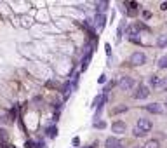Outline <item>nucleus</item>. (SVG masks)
<instances>
[{
    "label": "nucleus",
    "mask_w": 167,
    "mask_h": 148,
    "mask_svg": "<svg viewBox=\"0 0 167 148\" xmlns=\"http://www.w3.org/2000/svg\"><path fill=\"white\" fill-rule=\"evenodd\" d=\"M124 112H127V106H125V104H119V106L113 110L115 115H117V113H124Z\"/></svg>",
    "instance_id": "obj_19"
},
{
    "label": "nucleus",
    "mask_w": 167,
    "mask_h": 148,
    "mask_svg": "<svg viewBox=\"0 0 167 148\" xmlns=\"http://www.w3.org/2000/svg\"><path fill=\"white\" fill-rule=\"evenodd\" d=\"M136 127L139 131H143V132H150V131L153 129V122L151 120H148V118H138V122H136Z\"/></svg>",
    "instance_id": "obj_3"
},
{
    "label": "nucleus",
    "mask_w": 167,
    "mask_h": 148,
    "mask_svg": "<svg viewBox=\"0 0 167 148\" xmlns=\"http://www.w3.org/2000/svg\"><path fill=\"white\" fill-rule=\"evenodd\" d=\"M132 134L136 136V138H143V136H146L145 132H143V131H139L138 127H134V129H132Z\"/></svg>",
    "instance_id": "obj_21"
},
{
    "label": "nucleus",
    "mask_w": 167,
    "mask_h": 148,
    "mask_svg": "<svg viewBox=\"0 0 167 148\" xmlns=\"http://www.w3.org/2000/svg\"><path fill=\"white\" fill-rule=\"evenodd\" d=\"M93 126L96 127V129H106V122L105 120H96Z\"/></svg>",
    "instance_id": "obj_17"
},
{
    "label": "nucleus",
    "mask_w": 167,
    "mask_h": 148,
    "mask_svg": "<svg viewBox=\"0 0 167 148\" xmlns=\"http://www.w3.org/2000/svg\"><path fill=\"white\" fill-rule=\"evenodd\" d=\"M94 23H96V28L97 30H103L105 28V23H106V17H105V14H96V17H94Z\"/></svg>",
    "instance_id": "obj_7"
},
{
    "label": "nucleus",
    "mask_w": 167,
    "mask_h": 148,
    "mask_svg": "<svg viewBox=\"0 0 167 148\" xmlns=\"http://www.w3.org/2000/svg\"><path fill=\"white\" fill-rule=\"evenodd\" d=\"M113 86H115V82H113V80H111V82H108V84H106V87H105V92H103V94H106V92L110 91V89H111Z\"/></svg>",
    "instance_id": "obj_22"
},
{
    "label": "nucleus",
    "mask_w": 167,
    "mask_h": 148,
    "mask_svg": "<svg viewBox=\"0 0 167 148\" xmlns=\"http://www.w3.org/2000/svg\"><path fill=\"white\" fill-rule=\"evenodd\" d=\"M105 82H106V75L101 73V75H99V78H97V84H105Z\"/></svg>",
    "instance_id": "obj_23"
},
{
    "label": "nucleus",
    "mask_w": 167,
    "mask_h": 148,
    "mask_svg": "<svg viewBox=\"0 0 167 148\" xmlns=\"http://www.w3.org/2000/svg\"><path fill=\"white\" fill-rule=\"evenodd\" d=\"M101 101H103V94H97L96 98L93 99V104H91V106H93V108H96V106H99V103H101Z\"/></svg>",
    "instance_id": "obj_16"
},
{
    "label": "nucleus",
    "mask_w": 167,
    "mask_h": 148,
    "mask_svg": "<svg viewBox=\"0 0 167 148\" xmlns=\"http://www.w3.org/2000/svg\"><path fill=\"white\" fill-rule=\"evenodd\" d=\"M160 9H162V11H167V2H162V5H160Z\"/></svg>",
    "instance_id": "obj_27"
},
{
    "label": "nucleus",
    "mask_w": 167,
    "mask_h": 148,
    "mask_svg": "<svg viewBox=\"0 0 167 148\" xmlns=\"http://www.w3.org/2000/svg\"><path fill=\"white\" fill-rule=\"evenodd\" d=\"M45 134H47L49 138H56V136H57V127L56 126L47 127V129H45Z\"/></svg>",
    "instance_id": "obj_9"
},
{
    "label": "nucleus",
    "mask_w": 167,
    "mask_h": 148,
    "mask_svg": "<svg viewBox=\"0 0 167 148\" xmlns=\"http://www.w3.org/2000/svg\"><path fill=\"white\" fill-rule=\"evenodd\" d=\"M105 49H106V54H108V58H110L111 56V45H110V44H106Z\"/></svg>",
    "instance_id": "obj_24"
},
{
    "label": "nucleus",
    "mask_w": 167,
    "mask_h": 148,
    "mask_svg": "<svg viewBox=\"0 0 167 148\" xmlns=\"http://www.w3.org/2000/svg\"><path fill=\"white\" fill-rule=\"evenodd\" d=\"M96 9L99 11V14H103L106 9H108V2H97V4H96Z\"/></svg>",
    "instance_id": "obj_14"
},
{
    "label": "nucleus",
    "mask_w": 167,
    "mask_h": 148,
    "mask_svg": "<svg viewBox=\"0 0 167 148\" xmlns=\"http://www.w3.org/2000/svg\"><path fill=\"white\" fill-rule=\"evenodd\" d=\"M136 148H145V146H136Z\"/></svg>",
    "instance_id": "obj_32"
},
{
    "label": "nucleus",
    "mask_w": 167,
    "mask_h": 148,
    "mask_svg": "<svg viewBox=\"0 0 167 148\" xmlns=\"http://www.w3.org/2000/svg\"><path fill=\"white\" fill-rule=\"evenodd\" d=\"M157 45L158 47H167V35H160V37H158Z\"/></svg>",
    "instance_id": "obj_11"
},
{
    "label": "nucleus",
    "mask_w": 167,
    "mask_h": 148,
    "mask_svg": "<svg viewBox=\"0 0 167 148\" xmlns=\"http://www.w3.org/2000/svg\"><path fill=\"white\" fill-rule=\"evenodd\" d=\"M35 148H45V145H44V143H42V145H37Z\"/></svg>",
    "instance_id": "obj_29"
},
{
    "label": "nucleus",
    "mask_w": 167,
    "mask_h": 148,
    "mask_svg": "<svg viewBox=\"0 0 167 148\" xmlns=\"http://www.w3.org/2000/svg\"><path fill=\"white\" fill-rule=\"evenodd\" d=\"M91 58H93V54H85V56L82 58V70H84V72L87 70L89 63H91Z\"/></svg>",
    "instance_id": "obj_10"
},
{
    "label": "nucleus",
    "mask_w": 167,
    "mask_h": 148,
    "mask_svg": "<svg viewBox=\"0 0 167 148\" xmlns=\"http://www.w3.org/2000/svg\"><path fill=\"white\" fill-rule=\"evenodd\" d=\"M0 138H2V139H7V131L0 129Z\"/></svg>",
    "instance_id": "obj_25"
},
{
    "label": "nucleus",
    "mask_w": 167,
    "mask_h": 148,
    "mask_svg": "<svg viewBox=\"0 0 167 148\" xmlns=\"http://www.w3.org/2000/svg\"><path fill=\"white\" fill-rule=\"evenodd\" d=\"M132 96H134V99H146L150 96V87H146L145 84H139Z\"/></svg>",
    "instance_id": "obj_2"
},
{
    "label": "nucleus",
    "mask_w": 167,
    "mask_h": 148,
    "mask_svg": "<svg viewBox=\"0 0 167 148\" xmlns=\"http://www.w3.org/2000/svg\"><path fill=\"white\" fill-rule=\"evenodd\" d=\"M158 89H160V91H167V77H165V78H160Z\"/></svg>",
    "instance_id": "obj_20"
},
{
    "label": "nucleus",
    "mask_w": 167,
    "mask_h": 148,
    "mask_svg": "<svg viewBox=\"0 0 167 148\" xmlns=\"http://www.w3.org/2000/svg\"><path fill=\"white\" fill-rule=\"evenodd\" d=\"M131 65L132 66H141V65H145L146 63V54L145 52H141V51H136V52H132L131 54Z\"/></svg>",
    "instance_id": "obj_1"
},
{
    "label": "nucleus",
    "mask_w": 167,
    "mask_h": 148,
    "mask_svg": "<svg viewBox=\"0 0 167 148\" xmlns=\"http://www.w3.org/2000/svg\"><path fill=\"white\" fill-rule=\"evenodd\" d=\"M145 148H160V143H158L157 139H150V141H146Z\"/></svg>",
    "instance_id": "obj_15"
},
{
    "label": "nucleus",
    "mask_w": 167,
    "mask_h": 148,
    "mask_svg": "<svg viewBox=\"0 0 167 148\" xmlns=\"http://www.w3.org/2000/svg\"><path fill=\"white\" fill-rule=\"evenodd\" d=\"M145 108H146V112L155 113V115H160V113L164 112V108H162V104L160 103H150V104H146Z\"/></svg>",
    "instance_id": "obj_6"
},
{
    "label": "nucleus",
    "mask_w": 167,
    "mask_h": 148,
    "mask_svg": "<svg viewBox=\"0 0 167 148\" xmlns=\"http://www.w3.org/2000/svg\"><path fill=\"white\" fill-rule=\"evenodd\" d=\"M158 68H167V56H162L160 59H158Z\"/></svg>",
    "instance_id": "obj_18"
},
{
    "label": "nucleus",
    "mask_w": 167,
    "mask_h": 148,
    "mask_svg": "<svg viewBox=\"0 0 167 148\" xmlns=\"http://www.w3.org/2000/svg\"><path fill=\"white\" fill-rule=\"evenodd\" d=\"M117 148H125V146H124V145H122V143H120V145H119V146H117Z\"/></svg>",
    "instance_id": "obj_30"
},
{
    "label": "nucleus",
    "mask_w": 167,
    "mask_h": 148,
    "mask_svg": "<svg viewBox=\"0 0 167 148\" xmlns=\"http://www.w3.org/2000/svg\"><path fill=\"white\" fill-rule=\"evenodd\" d=\"M134 86H136V80H134L132 77H122L119 80V87L122 89V91H131Z\"/></svg>",
    "instance_id": "obj_4"
},
{
    "label": "nucleus",
    "mask_w": 167,
    "mask_h": 148,
    "mask_svg": "<svg viewBox=\"0 0 167 148\" xmlns=\"http://www.w3.org/2000/svg\"><path fill=\"white\" fill-rule=\"evenodd\" d=\"M164 106H165V108H167V101H165V104H164Z\"/></svg>",
    "instance_id": "obj_31"
},
{
    "label": "nucleus",
    "mask_w": 167,
    "mask_h": 148,
    "mask_svg": "<svg viewBox=\"0 0 167 148\" xmlns=\"http://www.w3.org/2000/svg\"><path fill=\"white\" fill-rule=\"evenodd\" d=\"M125 131H127V126L124 120H115L111 124V132H115V134H124Z\"/></svg>",
    "instance_id": "obj_5"
},
{
    "label": "nucleus",
    "mask_w": 167,
    "mask_h": 148,
    "mask_svg": "<svg viewBox=\"0 0 167 148\" xmlns=\"http://www.w3.org/2000/svg\"><path fill=\"white\" fill-rule=\"evenodd\" d=\"M119 145H120V141L115 138V136H110V138L105 141V146H106V148H117Z\"/></svg>",
    "instance_id": "obj_8"
},
{
    "label": "nucleus",
    "mask_w": 167,
    "mask_h": 148,
    "mask_svg": "<svg viewBox=\"0 0 167 148\" xmlns=\"http://www.w3.org/2000/svg\"><path fill=\"white\" fill-rule=\"evenodd\" d=\"M79 143H80V139H79V138H73V145H75V146H77Z\"/></svg>",
    "instance_id": "obj_28"
},
{
    "label": "nucleus",
    "mask_w": 167,
    "mask_h": 148,
    "mask_svg": "<svg viewBox=\"0 0 167 148\" xmlns=\"http://www.w3.org/2000/svg\"><path fill=\"white\" fill-rule=\"evenodd\" d=\"M124 26H125V21H122V23L119 25V28H117V40H119V42L122 40V35H124Z\"/></svg>",
    "instance_id": "obj_12"
},
{
    "label": "nucleus",
    "mask_w": 167,
    "mask_h": 148,
    "mask_svg": "<svg viewBox=\"0 0 167 148\" xmlns=\"http://www.w3.org/2000/svg\"><path fill=\"white\" fill-rule=\"evenodd\" d=\"M25 146H26V148H33V146H35V143H33V141H26Z\"/></svg>",
    "instance_id": "obj_26"
},
{
    "label": "nucleus",
    "mask_w": 167,
    "mask_h": 148,
    "mask_svg": "<svg viewBox=\"0 0 167 148\" xmlns=\"http://www.w3.org/2000/svg\"><path fill=\"white\" fill-rule=\"evenodd\" d=\"M158 84H160V78H158L157 75H151V77H150V86L158 89Z\"/></svg>",
    "instance_id": "obj_13"
}]
</instances>
